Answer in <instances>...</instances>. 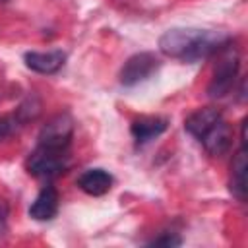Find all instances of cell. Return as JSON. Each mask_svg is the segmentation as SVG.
<instances>
[{"label":"cell","mask_w":248,"mask_h":248,"mask_svg":"<svg viewBox=\"0 0 248 248\" xmlns=\"http://www.w3.org/2000/svg\"><path fill=\"white\" fill-rule=\"evenodd\" d=\"M229 41L231 37L223 31L174 27L161 35L159 48L165 56L178 58L182 62H198L213 56Z\"/></svg>","instance_id":"obj_1"},{"label":"cell","mask_w":248,"mask_h":248,"mask_svg":"<svg viewBox=\"0 0 248 248\" xmlns=\"http://www.w3.org/2000/svg\"><path fill=\"white\" fill-rule=\"evenodd\" d=\"M215 54H217V62L213 68V78L207 85V95L211 99H221L227 93H231L234 87L240 70V54L238 48L231 45V41L223 45Z\"/></svg>","instance_id":"obj_2"},{"label":"cell","mask_w":248,"mask_h":248,"mask_svg":"<svg viewBox=\"0 0 248 248\" xmlns=\"http://www.w3.org/2000/svg\"><path fill=\"white\" fill-rule=\"evenodd\" d=\"M74 136V120L68 112H58L46 120L39 132V147L66 151Z\"/></svg>","instance_id":"obj_3"},{"label":"cell","mask_w":248,"mask_h":248,"mask_svg":"<svg viewBox=\"0 0 248 248\" xmlns=\"http://www.w3.org/2000/svg\"><path fill=\"white\" fill-rule=\"evenodd\" d=\"M27 170L37 178H54L68 169L66 151H54L46 147H37L27 157Z\"/></svg>","instance_id":"obj_4"},{"label":"cell","mask_w":248,"mask_h":248,"mask_svg":"<svg viewBox=\"0 0 248 248\" xmlns=\"http://www.w3.org/2000/svg\"><path fill=\"white\" fill-rule=\"evenodd\" d=\"M157 68H159V60L155 54L138 52L124 62V66L120 70V83L126 87H134V85L145 81L147 78H151L153 72H157Z\"/></svg>","instance_id":"obj_5"},{"label":"cell","mask_w":248,"mask_h":248,"mask_svg":"<svg viewBox=\"0 0 248 248\" xmlns=\"http://www.w3.org/2000/svg\"><path fill=\"white\" fill-rule=\"evenodd\" d=\"M203 149L213 155V157H219V155H225L229 149H231V143H232V130L231 126L219 118L202 138H200Z\"/></svg>","instance_id":"obj_6"},{"label":"cell","mask_w":248,"mask_h":248,"mask_svg":"<svg viewBox=\"0 0 248 248\" xmlns=\"http://www.w3.org/2000/svg\"><path fill=\"white\" fill-rule=\"evenodd\" d=\"M25 60V66L37 74H56L64 62H66V54L62 50H46V52H37V50H31V52H25L23 56Z\"/></svg>","instance_id":"obj_7"},{"label":"cell","mask_w":248,"mask_h":248,"mask_svg":"<svg viewBox=\"0 0 248 248\" xmlns=\"http://www.w3.org/2000/svg\"><path fill=\"white\" fill-rule=\"evenodd\" d=\"M58 213V192L52 186H45L29 207V215L35 221H50Z\"/></svg>","instance_id":"obj_8"},{"label":"cell","mask_w":248,"mask_h":248,"mask_svg":"<svg viewBox=\"0 0 248 248\" xmlns=\"http://www.w3.org/2000/svg\"><path fill=\"white\" fill-rule=\"evenodd\" d=\"M132 136L136 140L138 145L149 143L151 140H155L157 136H161L167 130V118H159V116H143L132 122Z\"/></svg>","instance_id":"obj_9"},{"label":"cell","mask_w":248,"mask_h":248,"mask_svg":"<svg viewBox=\"0 0 248 248\" xmlns=\"http://www.w3.org/2000/svg\"><path fill=\"white\" fill-rule=\"evenodd\" d=\"M221 116V110L215 108V107H203V108H198L194 110L186 120H184V128L194 136V138H202Z\"/></svg>","instance_id":"obj_10"},{"label":"cell","mask_w":248,"mask_h":248,"mask_svg":"<svg viewBox=\"0 0 248 248\" xmlns=\"http://www.w3.org/2000/svg\"><path fill=\"white\" fill-rule=\"evenodd\" d=\"M78 186L89 196H103L112 188V176L105 169H89L78 178Z\"/></svg>","instance_id":"obj_11"},{"label":"cell","mask_w":248,"mask_h":248,"mask_svg":"<svg viewBox=\"0 0 248 248\" xmlns=\"http://www.w3.org/2000/svg\"><path fill=\"white\" fill-rule=\"evenodd\" d=\"M246 170H248V159H246V149L242 143V147L234 153L232 163H231V192L238 200L246 198Z\"/></svg>","instance_id":"obj_12"},{"label":"cell","mask_w":248,"mask_h":248,"mask_svg":"<svg viewBox=\"0 0 248 248\" xmlns=\"http://www.w3.org/2000/svg\"><path fill=\"white\" fill-rule=\"evenodd\" d=\"M39 112H41V103H39L35 97H29L27 101H23V103L19 105V108H17L14 114L17 116L19 124L23 126L25 122H29V120H35V118L39 116Z\"/></svg>","instance_id":"obj_13"},{"label":"cell","mask_w":248,"mask_h":248,"mask_svg":"<svg viewBox=\"0 0 248 248\" xmlns=\"http://www.w3.org/2000/svg\"><path fill=\"white\" fill-rule=\"evenodd\" d=\"M19 126H21V124H19V120H17L16 114L0 116V141L6 140V138H10L12 134H16Z\"/></svg>","instance_id":"obj_14"},{"label":"cell","mask_w":248,"mask_h":248,"mask_svg":"<svg viewBox=\"0 0 248 248\" xmlns=\"http://www.w3.org/2000/svg\"><path fill=\"white\" fill-rule=\"evenodd\" d=\"M180 242L182 240L178 236H172V234H163V236L151 240V244H155V246H178Z\"/></svg>","instance_id":"obj_15"},{"label":"cell","mask_w":248,"mask_h":248,"mask_svg":"<svg viewBox=\"0 0 248 248\" xmlns=\"http://www.w3.org/2000/svg\"><path fill=\"white\" fill-rule=\"evenodd\" d=\"M8 213H10V209H8V203H6L4 200H0V234H4V232H6Z\"/></svg>","instance_id":"obj_16"},{"label":"cell","mask_w":248,"mask_h":248,"mask_svg":"<svg viewBox=\"0 0 248 248\" xmlns=\"http://www.w3.org/2000/svg\"><path fill=\"white\" fill-rule=\"evenodd\" d=\"M0 2H8V0H0Z\"/></svg>","instance_id":"obj_17"}]
</instances>
